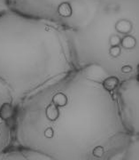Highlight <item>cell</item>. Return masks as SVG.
I'll use <instances>...</instances> for the list:
<instances>
[{
	"label": "cell",
	"mask_w": 139,
	"mask_h": 160,
	"mask_svg": "<svg viewBox=\"0 0 139 160\" xmlns=\"http://www.w3.org/2000/svg\"><path fill=\"white\" fill-rule=\"evenodd\" d=\"M116 101L122 123L133 137H139L138 78L124 80L116 89Z\"/></svg>",
	"instance_id": "obj_5"
},
{
	"label": "cell",
	"mask_w": 139,
	"mask_h": 160,
	"mask_svg": "<svg viewBox=\"0 0 139 160\" xmlns=\"http://www.w3.org/2000/svg\"><path fill=\"white\" fill-rule=\"evenodd\" d=\"M121 160H139V137L131 142Z\"/></svg>",
	"instance_id": "obj_8"
},
{
	"label": "cell",
	"mask_w": 139,
	"mask_h": 160,
	"mask_svg": "<svg viewBox=\"0 0 139 160\" xmlns=\"http://www.w3.org/2000/svg\"><path fill=\"white\" fill-rule=\"evenodd\" d=\"M139 0H94L67 30L75 69L96 65L119 82L138 78Z\"/></svg>",
	"instance_id": "obj_3"
},
{
	"label": "cell",
	"mask_w": 139,
	"mask_h": 160,
	"mask_svg": "<svg viewBox=\"0 0 139 160\" xmlns=\"http://www.w3.org/2000/svg\"><path fill=\"white\" fill-rule=\"evenodd\" d=\"M0 160H52L44 155L30 149L12 147L0 155Z\"/></svg>",
	"instance_id": "obj_7"
},
{
	"label": "cell",
	"mask_w": 139,
	"mask_h": 160,
	"mask_svg": "<svg viewBox=\"0 0 139 160\" xmlns=\"http://www.w3.org/2000/svg\"><path fill=\"white\" fill-rule=\"evenodd\" d=\"M74 69L62 26L9 8L0 12V82L16 105Z\"/></svg>",
	"instance_id": "obj_2"
},
{
	"label": "cell",
	"mask_w": 139,
	"mask_h": 160,
	"mask_svg": "<svg viewBox=\"0 0 139 160\" xmlns=\"http://www.w3.org/2000/svg\"><path fill=\"white\" fill-rule=\"evenodd\" d=\"M15 110L12 95L0 82V155L14 145Z\"/></svg>",
	"instance_id": "obj_6"
},
{
	"label": "cell",
	"mask_w": 139,
	"mask_h": 160,
	"mask_svg": "<svg viewBox=\"0 0 139 160\" xmlns=\"http://www.w3.org/2000/svg\"><path fill=\"white\" fill-rule=\"evenodd\" d=\"M8 8L30 17L50 21L67 30L87 17L94 0H6Z\"/></svg>",
	"instance_id": "obj_4"
},
{
	"label": "cell",
	"mask_w": 139,
	"mask_h": 160,
	"mask_svg": "<svg viewBox=\"0 0 139 160\" xmlns=\"http://www.w3.org/2000/svg\"><path fill=\"white\" fill-rule=\"evenodd\" d=\"M7 8H8V6H7L6 0H0V12L5 10V9H7Z\"/></svg>",
	"instance_id": "obj_9"
},
{
	"label": "cell",
	"mask_w": 139,
	"mask_h": 160,
	"mask_svg": "<svg viewBox=\"0 0 139 160\" xmlns=\"http://www.w3.org/2000/svg\"><path fill=\"white\" fill-rule=\"evenodd\" d=\"M119 81L76 69L16 105L14 145L52 160H121L135 138L119 114Z\"/></svg>",
	"instance_id": "obj_1"
}]
</instances>
